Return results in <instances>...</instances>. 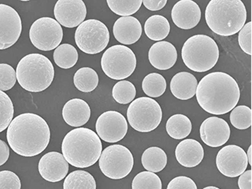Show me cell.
Segmentation results:
<instances>
[{"mask_svg":"<svg viewBox=\"0 0 252 189\" xmlns=\"http://www.w3.org/2000/svg\"><path fill=\"white\" fill-rule=\"evenodd\" d=\"M148 59L152 66L156 69L167 70L177 63V51L169 42H157L150 48Z\"/></svg>","mask_w":252,"mask_h":189,"instance_id":"19","label":"cell"},{"mask_svg":"<svg viewBox=\"0 0 252 189\" xmlns=\"http://www.w3.org/2000/svg\"><path fill=\"white\" fill-rule=\"evenodd\" d=\"M16 77L22 89L31 93H40L48 89L53 82L55 69L44 55L30 54L18 63Z\"/></svg>","mask_w":252,"mask_h":189,"instance_id":"5","label":"cell"},{"mask_svg":"<svg viewBox=\"0 0 252 189\" xmlns=\"http://www.w3.org/2000/svg\"><path fill=\"white\" fill-rule=\"evenodd\" d=\"M166 81L159 73H152L147 75L142 82V89L148 96L158 98L165 93Z\"/></svg>","mask_w":252,"mask_h":189,"instance_id":"30","label":"cell"},{"mask_svg":"<svg viewBox=\"0 0 252 189\" xmlns=\"http://www.w3.org/2000/svg\"><path fill=\"white\" fill-rule=\"evenodd\" d=\"M63 189H96V182L89 172L75 170L65 177Z\"/></svg>","mask_w":252,"mask_h":189,"instance_id":"27","label":"cell"},{"mask_svg":"<svg viewBox=\"0 0 252 189\" xmlns=\"http://www.w3.org/2000/svg\"><path fill=\"white\" fill-rule=\"evenodd\" d=\"M166 3H167V0H144L143 1L144 6L152 11L161 10Z\"/></svg>","mask_w":252,"mask_h":189,"instance_id":"41","label":"cell"},{"mask_svg":"<svg viewBox=\"0 0 252 189\" xmlns=\"http://www.w3.org/2000/svg\"><path fill=\"white\" fill-rule=\"evenodd\" d=\"M136 88L132 83L128 81H119L112 89L113 98L121 104L131 103L136 97Z\"/></svg>","mask_w":252,"mask_h":189,"instance_id":"32","label":"cell"},{"mask_svg":"<svg viewBox=\"0 0 252 189\" xmlns=\"http://www.w3.org/2000/svg\"><path fill=\"white\" fill-rule=\"evenodd\" d=\"M22 31V19L18 12L6 4H0V50L15 44Z\"/></svg>","mask_w":252,"mask_h":189,"instance_id":"14","label":"cell"},{"mask_svg":"<svg viewBox=\"0 0 252 189\" xmlns=\"http://www.w3.org/2000/svg\"><path fill=\"white\" fill-rule=\"evenodd\" d=\"M17 81L16 71L10 65L6 63L0 64V91L10 90Z\"/></svg>","mask_w":252,"mask_h":189,"instance_id":"36","label":"cell"},{"mask_svg":"<svg viewBox=\"0 0 252 189\" xmlns=\"http://www.w3.org/2000/svg\"><path fill=\"white\" fill-rule=\"evenodd\" d=\"M106 3L114 14L129 17L136 14L143 4L142 0H107Z\"/></svg>","mask_w":252,"mask_h":189,"instance_id":"31","label":"cell"},{"mask_svg":"<svg viewBox=\"0 0 252 189\" xmlns=\"http://www.w3.org/2000/svg\"><path fill=\"white\" fill-rule=\"evenodd\" d=\"M101 67L110 78L118 81L124 80L130 77L136 69V55L126 46H112L102 55Z\"/></svg>","mask_w":252,"mask_h":189,"instance_id":"8","label":"cell"},{"mask_svg":"<svg viewBox=\"0 0 252 189\" xmlns=\"http://www.w3.org/2000/svg\"><path fill=\"white\" fill-rule=\"evenodd\" d=\"M14 104L8 94L0 91V132L8 128L14 118Z\"/></svg>","mask_w":252,"mask_h":189,"instance_id":"35","label":"cell"},{"mask_svg":"<svg viewBox=\"0 0 252 189\" xmlns=\"http://www.w3.org/2000/svg\"><path fill=\"white\" fill-rule=\"evenodd\" d=\"M172 20L177 27L191 30L199 24L201 10L199 5L191 0H181L172 9Z\"/></svg>","mask_w":252,"mask_h":189,"instance_id":"18","label":"cell"},{"mask_svg":"<svg viewBox=\"0 0 252 189\" xmlns=\"http://www.w3.org/2000/svg\"><path fill=\"white\" fill-rule=\"evenodd\" d=\"M216 165L225 177H239L248 166L246 152L237 145L225 146L217 155Z\"/></svg>","mask_w":252,"mask_h":189,"instance_id":"12","label":"cell"},{"mask_svg":"<svg viewBox=\"0 0 252 189\" xmlns=\"http://www.w3.org/2000/svg\"><path fill=\"white\" fill-rule=\"evenodd\" d=\"M161 179L156 173L144 171L134 177L132 189H161Z\"/></svg>","mask_w":252,"mask_h":189,"instance_id":"33","label":"cell"},{"mask_svg":"<svg viewBox=\"0 0 252 189\" xmlns=\"http://www.w3.org/2000/svg\"><path fill=\"white\" fill-rule=\"evenodd\" d=\"M90 117V106L81 98L70 99L63 106V119L67 125L72 127L78 128L85 126Z\"/></svg>","mask_w":252,"mask_h":189,"instance_id":"22","label":"cell"},{"mask_svg":"<svg viewBox=\"0 0 252 189\" xmlns=\"http://www.w3.org/2000/svg\"><path fill=\"white\" fill-rule=\"evenodd\" d=\"M175 157L177 161L185 167H195L203 161L204 150L199 141L186 139L177 146Z\"/></svg>","mask_w":252,"mask_h":189,"instance_id":"21","label":"cell"},{"mask_svg":"<svg viewBox=\"0 0 252 189\" xmlns=\"http://www.w3.org/2000/svg\"><path fill=\"white\" fill-rule=\"evenodd\" d=\"M110 32L104 23L96 19H89L80 25L75 32V42L81 50L89 55H95L107 47Z\"/></svg>","mask_w":252,"mask_h":189,"instance_id":"10","label":"cell"},{"mask_svg":"<svg viewBox=\"0 0 252 189\" xmlns=\"http://www.w3.org/2000/svg\"><path fill=\"white\" fill-rule=\"evenodd\" d=\"M201 140L211 148L226 144L230 137V128L222 118L211 117L204 120L199 128Z\"/></svg>","mask_w":252,"mask_h":189,"instance_id":"16","label":"cell"},{"mask_svg":"<svg viewBox=\"0 0 252 189\" xmlns=\"http://www.w3.org/2000/svg\"><path fill=\"white\" fill-rule=\"evenodd\" d=\"M54 14L60 26L75 28L85 21L87 8L82 0H59L55 4Z\"/></svg>","mask_w":252,"mask_h":189,"instance_id":"15","label":"cell"},{"mask_svg":"<svg viewBox=\"0 0 252 189\" xmlns=\"http://www.w3.org/2000/svg\"><path fill=\"white\" fill-rule=\"evenodd\" d=\"M38 169L43 179L51 183H56L66 177L69 171V163L63 154L48 152L39 160Z\"/></svg>","mask_w":252,"mask_h":189,"instance_id":"17","label":"cell"},{"mask_svg":"<svg viewBox=\"0 0 252 189\" xmlns=\"http://www.w3.org/2000/svg\"><path fill=\"white\" fill-rule=\"evenodd\" d=\"M62 152L67 162L74 167H90L100 158L102 142L90 128H75L63 139Z\"/></svg>","mask_w":252,"mask_h":189,"instance_id":"3","label":"cell"},{"mask_svg":"<svg viewBox=\"0 0 252 189\" xmlns=\"http://www.w3.org/2000/svg\"><path fill=\"white\" fill-rule=\"evenodd\" d=\"M141 161L146 170L158 173L163 170L167 165V156L161 148L152 147L144 151Z\"/></svg>","mask_w":252,"mask_h":189,"instance_id":"25","label":"cell"},{"mask_svg":"<svg viewBox=\"0 0 252 189\" xmlns=\"http://www.w3.org/2000/svg\"><path fill=\"white\" fill-rule=\"evenodd\" d=\"M239 45L242 51L252 55V22L245 24L238 35Z\"/></svg>","mask_w":252,"mask_h":189,"instance_id":"38","label":"cell"},{"mask_svg":"<svg viewBox=\"0 0 252 189\" xmlns=\"http://www.w3.org/2000/svg\"><path fill=\"white\" fill-rule=\"evenodd\" d=\"M128 123L140 132H150L158 128L162 118V110L157 101L140 97L132 101L127 110Z\"/></svg>","mask_w":252,"mask_h":189,"instance_id":"7","label":"cell"},{"mask_svg":"<svg viewBox=\"0 0 252 189\" xmlns=\"http://www.w3.org/2000/svg\"><path fill=\"white\" fill-rule=\"evenodd\" d=\"M197 101L209 114L222 115L236 107L240 98L238 84L223 72L208 73L198 83Z\"/></svg>","mask_w":252,"mask_h":189,"instance_id":"2","label":"cell"},{"mask_svg":"<svg viewBox=\"0 0 252 189\" xmlns=\"http://www.w3.org/2000/svg\"><path fill=\"white\" fill-rule=\"evenodd\" d=\"M32 43L37 49L50 51L56 49L63 38V30L53 18L44 17L36 20L30 30Z\"/></svg>","mask_w":252,"mask_h":189,"instance_id":"11","label":"cell"},{"mask_svg":"<svg viewBox=\"0 0 252 189\" xmlns=\"http://www.w3.org/2000/svg\"><path fill=\"white\" fill-rule=\"evenodd\" d=\"M54 61L62 69H68L74 66L78 61V52L73 45L63 43L55 49Z\"/></svg>","mask_w":252,"mask_h":189,"instance_id":"29","label":"cell"},{"mask_svg":"<svg viewBox=\"0 0 252 189\" xmlns=\"http://www.w3.org/2000/svg\"><path fill=\"white\" fill-rule=\"evenodd\" d=\"M6 139L15 153L23 157H34L47 148L51 131L46 121L39 115L25 113L10 122Z\"/></svg>","mask_w":252,"mask_h":189,"instance_id":"1","label":"cell"},{"mask_svg":"<svg viewBox=\"0 0 252 189\" xmlns=\"http://www.w3.org/2000/svg\"><path fill=\"white\" fill-rule=\"evenodd\" d=\"M205 19L215 33L235 35L246 23V6L240 0H211L206 8Z\"/></svg>","mask_w":252,"mask_h":189,"instance_id":"4","label":"cell"},{"mask_svg":"<svg viewBox=\"0 0 252 189\" xmlns=\"http://www.w3.org/2000/svg\"><path fill=\"white\" fill-rule=\"evenodd\" d=\"M10 156V148L7 144L0 140V166L6 163Z\"/></svg>","mask_w":252,"mask_h":189,"instance_id":"42","label":"cell"},{"mask_svg":"<svg viewBox=\"0 0 252 189\" xmlns=\"http://www.w3.org/2000/svg\"><path fill=\"white\" fill-rule=\"evenodd\" d=\"M22 183L18 176L10 170L0 171V189H21Z\"/></svg>","mask_w":252,"mask_h":189,"instance_id":"37","label":"cell"},{"mask_svg":"<svg viewBox=\"0 0 252 189\" xmlns=\"http://www.w3.org/2000/svg\"><path fill=\"white\" fill-rule=\"evenodd\" d=\"M167 189H197V186L190 177L179 176L169 182Z\"/></svg>","mask_w":252,"mask_h":189,"instance_id":"39","label":"cell"},{"mask_svg":"<svg viewBox=\"0 0 252 189\" xmlns=\"http://www.w3.org/2000/svg\"><path fill=\"white\" fill-rule=\"evenodd\" d=\"M203 189H220L219 188L215 187V186H208V187L204 188Z\"/></svg>","mask_w":252,"mask_h":189,"instance_id":"44","label":"cell"},{"mask_svg":"<svg viewBox=\"0 0 252 189\" xmlns=\"http://www.w3.org/2000/svg\"><path fill=\"white\" fill-rule=\"evenodd\" d=\"M114 38L122 44L131 45L140 39L142 26L137 18L132 16L118 18L113 27Z\"/></svg>","mask_w":252,"mask_h":189,"instance_id":"20","label":"cell"},{"mask_svg":"<svg viewBox=\"0 0 252 189\" xmlns=\"http://www.w3.org/2000/svg\"><path fill=\"white\" fill-rule=\"evenodd\" d=\"M198 81L194 75L189 72H180L173 76L170 81V91L173 96L188 100L194 97L196 93Z\"/></svg>","mask_w":252,"mask_h":189,"instance_id":"23","label":"cell"},{"mask_svg":"<svg viewBox=\"0 0 252 189\" xmlns=\"http://www.w3.org/2000/svg\"><path fill=\"white\" fill-rule=\"evenodd\" d=\"M168 135L175 140H182L191 133L192 125L191 120L184 114H177L168 119L166 125Z\"/></svg>","mask_w":252,"mask_h":189,"instance_id":"26","label":"cell"},{"mask_svg":"<svg viewBox=\"0 0 252 189\" xmlns=\"http://www.w3.org/2000/svg\"><path fill=\"white\" fill-rule=\"evenodd\" d=\"M181 58L189 69L198 73L207 72L219 61V46L208 35H193L184 44Z\"/></svg>","mask_w":252,"mask_h":189,"instance_id":"6","label":"cell"},{"mask_svg":"<svg viewBox=\"0 0 252 189\" xmlns=\"http://www.w3.org/2000/svg\"><path fill=\"white\" fill-rule=\"evenodd\" d=\"M144 32L150 39L154 41H161L169 35L170 25L163 16L153 15L146 21Z\"/></svg>","mask_w":252,"mask_h":189,"instance_id":"24","label":"cell"},{"mask_svg":"<svg viewBox=\"0 0 252 189\" xmlns=\"http://www.w3.org/2000/svg\"><path fill=\"white\" fill-rule=\"evenodd\" d=\"M73 83L79 91L82 93H91L98 86V76L92 68L83 67L75 73Z\"/></svg>","mask_w":252,"mask_h":189,"instance_id":"28","label":"cell"},{"mask_svg":"<svg viewBox=\"0 0 252 189\" xmlns=\"http://www.w3.org/2000/svg\"><path fill=\"white\" fill-rule=\"evenodd\" d=\"M252 169L246 170L240 175L238 186L240 189H252Z\"/></svg>","mask_w":252,"mask_h":189,"instance_id":"40","label":"cell"},{"mask_svg":"<svg viewBox=\"0 0 252 189\" xmlns=\"http://www.w3.org/2000/svg\"><path fill=\"white\" fill-rule=\"evenodd\" d=\"M231 124L236 128L243 130L252 126V110L247 106H236L230 114Z\"/></svg>","mask_w":252,"mask_h":189,"instance_id":"34","label":"cell"},{"mask_svg":"<svg viewBox=\"0 0 252 189\" xmlns=\"http://www.w3.org/2000/svg\"><path fill=\"white\" fill-rule=\"evenodd\" d=\"M247 157H248V164L252 165V147H249L248 148V154H247Z\"/></svg>","mask_w":252,"mask_h":189,"instance_id":"43","label":"cell"},{"mask_svg":"<svg viewBox=\"0 0 252 189\" xmlns=\"http://www.w3.org/2000/svg\"><path fill=\"white\" fill-rule=\"evenodd\" d=\"M102 173L110 179L119 180L127 177L134 165V158L128 148L114 144L105 148L98 159Z\"/></svg>","mask_w":252,"mask_h":189,"instance_id":"9","label":"cell"},{"mask_svg":"<svg viewBox=\"0 0 252 189\" xmlns=\"http://www.w3.org/2000/svg\"><path fill=\"white\" fill-rule=\"evenodd\" d=\"M97 135L107 143H117L124 139L128 132V123L121 113L106 111L98 117L95 124Z\"/></svg>","mask_w":252,"mask_h":189,"instance_id":"13","label":"cell"}]
</instances>
